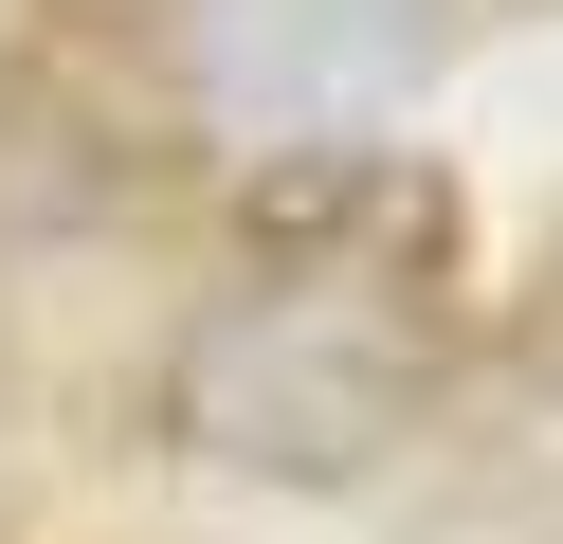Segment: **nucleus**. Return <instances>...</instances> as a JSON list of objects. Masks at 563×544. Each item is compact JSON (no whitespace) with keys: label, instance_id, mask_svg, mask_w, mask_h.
Wrapping results in <instances>:
<instances>
[{"label":"nucleus","instance_id":"f257e3e1","mask_svg":"<svg viewBox=\"0 0 563 544\" xmlns=\"http://www.w3.org/2000/svg\"><path fill=\"white\" fill-rule=\"evenodd\" d=\"M437 399H454V290L418 273H273L255 254V290H219L164 363L183 454L255 471V490H364L400 435H437Z\"/></svg>","mask_w":563,"mask_h":544},{"label":"nucleus","instance_id":"f03ea898","mask_svg":"<svg viewBox=\"0 0 563 544\" xmlns=\"http://www.w3.org/2000/svg\"><path fill=\"white\" fill-rule=\"evenodd\" d=\"M236 236L273 273H418V290H454V181L418 145H273L236 181Z\"/></svg>","mask_w":563,"mask_h":544},{"label":"nucleus","instance_id":"7ed1b4c3","mask_svg":"<svg viewBox=\"0 0 563 544\" xmlns=\"http://www.w3.org/2000/svg\"><path fill=\"white\" fill-rule=\"evenodd\" d=\"M400 544H563V363L400 508Z\"/></svg>","mask_w":563,"mask_h":544}]
</instances>
